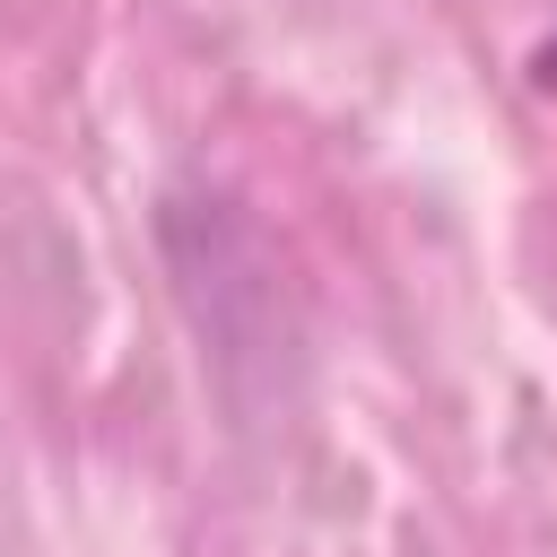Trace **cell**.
<instances>
[{
	"label": "cell",
	"instance_id": "cell-1",
	"mask_svg": "<svg viewBox=\"0 0 557 557\" xmlns=\"http://www.w3.org/2000/svg\"><path fill=\"white\" fill-rule=\"evenodd\" d=\"M531 87H540V96H557V35H540V44H531Z\"/></svg>",
	"mask_w": 557,
	"mask_h": 557
}]
</instances>
